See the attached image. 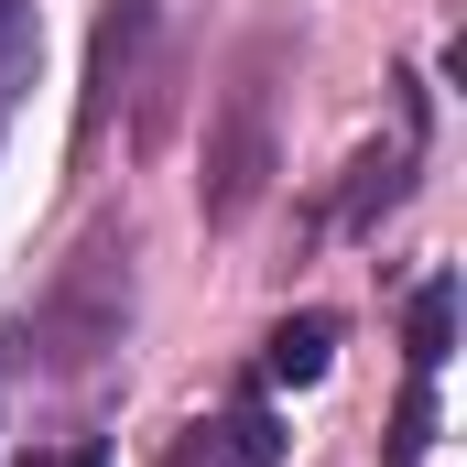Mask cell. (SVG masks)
I'll return each mask as SVG.
<instances>
[{
  "instance_id": "obj_1",
  "label": "cell",
  "mask_w": 467,
  "mask_h": 467,
  "mask_svg": "<svg viewBox=\"0 0 467 467\" xmlns=\"http://www.w3.org/2000/svg\"><path fill=\"white\" fill-rule=\"evenodd\" d=\"M119 337H130V229L99 218V229L55 261V283H44V305H33V358H44L55 380H88Z\"/></svg>"
},
{
  "instance_id": "obj_2",
  "label": "cell",
  "mask_w": 467,
  "mask_h": 467,
  "mask_svg": "<svg viewBox=\"0 0 467 467\" xmlns=\"http://www.w3.org/2000/svg\"><path fill=\"white\" fill-rule=\"evenodd\" d=\"M272 66H283V33H261V44L239 55L229 99L207 119V163H196V218H207V229H239V218L272 196V174H283V152H272Z\"/></svg>"
},
{
  "instance_id": "obj_3",
  "label": "cell",
  "mask_w": 467,
  "mask_h": 467,
  "mask_svg": "<svg viewBox=\"0 0 467 467\" xmlns=\"http://www.w3.org/2000/svg\"><path fill=\"white\" fill-rule=\"evenodd\" d=\"M141 33H152V0H109V11H99V44H88V109H77V130L109 119L119 77H130V55H141Z\"/></svg>"
},
{
  "instance_id": "obj_4",
  "label": "cell",
  "mask_w": 467,
  "mask_h": 467,
  "mask_svg": "<svg viewBox=\"0 0 467 467\" xmlns=\"http://www.w3.org/2000/svg\"><path fill=\"white\" fill-rule=\"evenodd\" d=\"M327 358H337V316H283L272 337H261V380H327Z\"/></svg>"
},
{
  "instance_id": "obj_5",
  "label": "cell",
  "mask_w": 467,
  "mask_h": 467,
  "mask_svg": "<svg viewBox=\"0 0 467 467\" xmlns=\"http://www.w3.org/2000/svg\"><path fill=\"white\" fill-rule=\"evenodd\" d=\"M446 348H457V283L435 272V283L402 305V358H413V380H435V369H446Z\"/></svg>"
},
{
  "instance_id": "obj_6",
  "label": "cell",
  "mask_w": 467,
  "mask_h": 467,
  "mask_svg": "<svg viewBox=\"0 0 467 467\" xmlns=\"http://www.w3.org/2000/svg\"><path fill=\"white\" fill-rule=\"evenodd\" d=\"M207 446H218V467H283V424H272V402H229L207 424Z\"/></svg>"
},
{
  "instance_id": "obj_7",
  "label": "cell",
  "mask_w": 467,
  "mask_h": 467,
  "mask_svg": "<svg viewBox=\"0 0 467 467\" xmlns=\"http://www.w3.org/2000/svg\"><path fill=\"white\" fill-rule=\"evenodd\" d=\"M435 446V380H413L402 402H391V435H380V467H424Z\"/></svg>"
},
{
  "instance_id": "obj_8",
  "label": "cell",
  "mask_w": 467,
  "mask_h": 467,
  "mask_svg": "<svg viewBox=\"0 0 467 467\" xmlns=\"http://www.w3.org/2000/svg\"><path fill=\"white\" fill-rule=\"evenodd\" d=\"M402 163H413V152H358L348 163V229H369V218L402 196Z\"/></svg>"
},
{
  "instance_id": "obj_9",
  "label": "cell",
  "mask_w": 467,
  "mask_h": 467,
  "mask_svg": "<svg viewBox=\"0 0 467 467\" xmlns=\"http://www.w3.org/2000/svg\"><path fill=\"white\" fill-rule=\"evenodd\" d=\"M33 467H109V446H99V435H77V446H55V457H33Z\"/></svg>"
},
{
  "instance_id": "obj_10",
  "label": "cell",
  "mask_w": 467,
  "mask_h": 467,
  "mask_svg": "<svg viewBox=\"0 0 467 467\" xmlns=\"http://www.w3.org/2000/svg\"><path fill=\"white\" fill-rule=\"evenodd\" d=\"M174 467H218V446H207V424H196V435L174 446Z\"/></svg>"
},
{
  "instance_id": "obj_11",
  "label": "cell",
  "mask_w": 467,
  "mask_h": 467,
  "mask_svg": "<svg viewBox=\"0 0 467 467\" xmlns=\"http://www.w3.org/2000/svg\"><path fill=\"white\" fill-rule=\"evenodd\" d=\"M11 99H22V77H11V66H0V119H11Z\"/></svg>"
}]
</instances>
